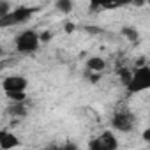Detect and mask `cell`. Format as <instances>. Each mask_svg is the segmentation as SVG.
I'll return each mask as SVG.
<instances>
[{"label": "cell", "mask_w": 150, "mask_h": 150, "mask_svg": "<svg viewBox=\"0 0 150 150\" xmlns=\"http://www.w3.org/2000/svg\"><path fill=\"white\" fill-rule=\"evenodd\" d=\"M148 88H150V65H138L132 71V80L127 85V90L131 94H138Z\"/></svg>", "instance_id": "1"}, {"label": "cell", "mask_w": 150, "mask_h": 150, "mask_svg": "<svg viewBox=\"0 0 150 150\" xmlns=\"http://www.w3.org/2000/svg\"><path fill=\"white\" fill-rule=\"evenodd\" d=\"M39 42H41V35L37 32H34V30H23L14 41L16 50L20 53H32V51H35L39 48Z\"/></svg>", "instance_id": "2"}, {"label": "cell", "mask_w": 150, "mask_h": 150, "mask_svg": "<svg viewBox=\"0 0 150 150\" xmlns=\"http://www.w3.org/2000/svg\"><path fill=\"white\" fill-rule=\"evenodd\" d=\"M35 9H30V7H16L13 9L7 16H2L0 18V25L2 27H11V25H20V23H25L32 18Z\"/></svg>", "instance_id": "3"}, {"label": "cell", "mask_w": 150, "mask_h": 150, "mask_svg": "<svg viewBox=\"0 0 150 150\" xmlns=\"http://www.w3.org/2000/svg\"><path fill=\"white\" fill-rule=\"evenodd\" d=\"M111 127L115 131H120V132H131L132 127H134V117L131 111L124 110V111H117L113 120H111Z\"/></svg>", "instance_id": "4"}, {"label": "cell", "mask_w": 150, "mask_h": 150, "mask_svg": "<svg viewBox=\"0 0 150 150\" xmlns=\"http://www.w3.org/2000/svg\"><path fill=\"white\" fill-rule=\"evenodd\" d=\"M88 146L92 150H115L118 146V141H117V138L113 136L111 131H106L101 136H97L96 139H92L88 143Z\"/></svg>", "instance_id": "5"}, {"label": "cell", "mask_w": 150, "mask_h": 150, "mask_svg": "<svg viewBox=\"0 0 150 150\" xmlns=\"http://www.w3.org/2000/svg\"><path fill=\"white\" fill-rule=\"evenodd\" d=\"M28 85V81L23 76H9L2 81V88L4 92H16V90H25Z\"/></svg>", "instance_id": "6"}, {"label": "cell", "mask_w": 150, "mask_h": 150, "mask_svg": "<svg viewBox=\"0 0 150 150\" xmlns=\"http://www.w3.org/2000/svg\"><path fill=\"white\" fill-rule=\"evenodd\" d=\"M18 145H20V141L16 139L14 134H11V132H7V131H2V132H0V148H2V150L14 148V146H18Z\"/></svg>", "instance_id": "7"}, {"label": "cell", "mask_w": 150, "mask_h": 150, "mask_svg": "<svg viewBox=\"0 0 150 150\" xmlns=\"http://www.w3.org/2000/svg\"><path fill=\"white\" fill-rule=\"evenodd\" d=\"M87 69L90 72H103L106 69V62L101 57H92V58L87 60Z\"/></svg>", "instance_id": "8"}, {"label": "cell", "mask_w": 150, "mask_h": 150, "mask_svg": "<svg viewBox=\"0 0 150 150\" xmlns=\"http://www.w3.org/2000/svg\"><path fill=\"white\" fill-rule=\"evenodd\" d=\"M90 7L92 9H99V7L111 9V7H118V2L117 0H90Z\"/></svg>", "instance_id": "9"}, {"label": "cell", "mask_w": 150, "mask_h": 150, "mask_svg": "<svg viewBox=\"0 0 150 150\" xmlns=\"http://www.w3.org/2000/svg\"><path fill=\"white\" fill-rule=\"evenodd\" d=\"M9 113H11L13 117H25V115H27V108L23 106V101H20V103H14V104L11 106Z\"/></svg>", "instance_id": "10"}, {"label": "cell", "mask_w": 150, "mask_h": 150, "mask_svg": "<svg viewBox=\"0 0 150 150\" xmlns=\"http://www.w3.org/2000/svg\"><path fill=\"white\" fill-rule=\"evenodd\" d=\"M55 7H57L60 13L67 14V13L72 11V0H57V2H55Z\"/></svg>", "instance_id": "11"}, {"label": "cell", "mask_w": 150, "mask_h": 150, "mask_svg": "<svg viewBox=\"0 0 150 150\" xmlns=\"http://www.w3.org/2000/svg\"><path fill=\"white\" fill-rule=\"evenodd\" d=\"M122 35H124L125 39H129L131 42H136V41H138V37H139L138 30H136V28H132V27H124V28H122Z\"/></svg>", "instance_id": "12"}, {"label": "cell", "mask_w": 150, "mask_h": 150, "mask_svg": "<svg viewBox=\"0 0 150 150\" xmlns=\"http://www.w3.org/2000/svg\"><path fill=\"white\" fill-rule=\"evenodd\" d=\"M7 94V97L11 99V101H14V103H20V101H25V97H27V94H25V90H16V92H6Z\"/></svg>", "instance_id": "13"}, {"label": "cell", "mask_w": 150, "mask_h": 150, "mask_svg": "<svg viewBox=\"0 0 150 150\" xmlns=\"http://www.w3.org/2000/svg\"><path fill=\"white\" fill-rule=\"evenodd\" d=\"M118 74H120V81H122V85H129L131 83V80H132V72L131 71H127V69H120L118 71Z\"/></svg>", "instance_id": "14"}, {"label": "cell", "mask_w": 150, "mask_h": 150, "mask_svg": "<svg viewBox=\"0 0 150 150\" xmlns=\"http://www.w3.org/2000/svg\"><path fill=\"white\" fill-rule=\"evenodd\" d=\"M11 11H13V9L9 7L7 0H2V2H0V18H2V16H7Z\"/></svg>", "instance_id": "15"}, {"label": "cell", "mask_w": 150, "mask_h": 150, "mask_svg": "<svg viewBox=\"0 0 150 150\" xmlns=\"http://www.w3.org/2000/svg\"><path fill=\"white\" fill-rule=\"evenodd\" d=\"M39 35H41V41H42V42H48V41L51 39V32H48V30H44V32H41Z\"/></svg>", "instance_id": "16"}, {"label": "cell", "mask_w": 150, "mask_h": 150, "mask_svg": "<svg viewBox=\"0 0 150 150\" xmlns=\"http://www.w3.org/2000/svg\"><path fill=\"white\" fill-rule=\"evenodd\" d=\"M74 28H76V27H74V23H65V32L67 34H72Z\"/></svg>", "instance_id": "17"}, {"label": "cell", "mask_w": 150, "mask_h": 150, "mask_svg": "<svg viewBox=\"0 0 150 150\" xmlns=\"http://www.w3.org/2000/svg\"><path fill=\"white\" fill-rule=\"evenodd\" d=\"M132 6H136V7H143V6H146V0H134Z\"/></svg>", "instance_id": "18"}, {"label": "cell", "mask_w": 150, "mask_h": 150, "mask_svg": "<svg viewBox=\"0 0 150 150\" xmlns=\"http://www.w3.org/2000/svg\"><path fill=\"white\" fill-rule=\"evenodd\" d=\"M118 2V6H129V4H132L134 0H117Z\"/></svg>", "instance_id": "19"}, {"label": "cell", "mask_w": 150, "mask_h": 150, "mask_svg": "<svg viewBox=\"0 0 150 150\" xmlns=\"http://www.w3.org/2000/svg\"><path fill=\"white\" fill-rule=\"evenodd\" d=\"M143 139H145V141H150V129H146V131L143 132Z\"/></svg>", "instance_id": "20"}, {"label": "cell", "mask_w": 150, "mask_h": 150, "mask_svg": "<svg viewBox=\"0 0 150 150\" xmlns=\"http://www.w3.org/2000/svg\"><path fill=\"white\" fill-rule=\"evenodd\" d=\"M146 6H148V7H150V0H146Z\"/></svg>", "instance_id": "21"}]
</instances>
